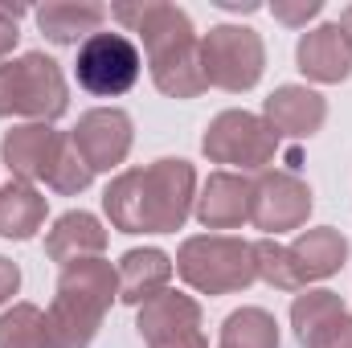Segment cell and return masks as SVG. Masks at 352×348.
<instances>
[{"instance_id":"6da1fadb","label":"cell","mask_w":352,"mask_h":348,"mask_svg":"<svg viewBox=\"0 0 352 348\" xmlns=\"http://www.w3.org/2000/svg\"><path fill=\"white\" fill-rule=\"evenodd\" d=\"M192 201L197 173L180 156H164L148 168H127L102 193V209L119 234H176L188 221Z\"/></svg>"},{"instance_id":"7a4b0ae2","label":"cell","mask_w":352,"mask_h":348,"mask_svg":"<svg viewBox=\"0 0 352 348\" xmlns=\"http://www.w3.org/2000/svg\"><path fill=\"white\" fill-rule=\"evenodd\" d=\"M111 17L131 33H140L152 83L168 98H197L201 90H209L201 70V37L184 8L168 0H140V4H115Z\"/></svg>"},{"instance_id":"3957f363","label":"cell","mask_w":352,"mask_h":348,"mask_svg":"<svg viewBox=\"0 0 352 348\" xmlns=\"http://www.w3.org/2000/svg\"><path fill=\"white\" fill-rule=\"evenodd\" d=\"M115 299H119V270L107 259L62 266L54 303L45 312V348H90Z\"/></svg>"},{"instance_id":"277c9868","label":"cell","mask_w":352,"mask_h":348,"mask_svg":"<svg viewBox=\"0 0 352 348\" xmlns=\"http://www.w3.org/2000/svg\"><path fill=\"white\" fill-rule=\"evenodd\" d=\"M176 274L201 291V295H234L246 291L254 270V242H242L234 234H197L184 238L176 250Z\"/></svg>"},{"instance_id":"5b68a950","label":"cell","mask_w":352,"mask_h":348,"mask_svg":"<svg viewBox=\"0 0 352 348\" xmlns=\"http://www.w3.org/2000/svg\"><path fill=\"white\" fill-rule=\"evenodd\" d=\"M70 107L66 74L45 54H21L0 66V119L54 123Z\"/></svg>"},{"instance_id":"8992f818","label":"cell","mask_w":352,"mask_h":348,"mask_svg":"<svg viewBox=\"0 0 352 348\" xmlns=\"http://www.w3.org/2000/svg\"><path fill=\"white\" fill-rule=\"evenodd\" d=\"M201 70L205 83L230 94L254 90L266 70V45L250 25H213L201 37Z\"/></svg>"},{"instance_id":"52a82bcc","label":"cell","mask_w":352,"mask_h":348,"mask_svg":"<svg viewBox=\"0 0 352 348\" xmlns=\"http://www.w3.org/2000/svg\"><path fill=\"white\" fill-rule=\"evenodd\" d=\"M201 152L209 156V164H230L242 173H266V164L278 152V135L254 111H221L205 127Z\"/></svg>"},{"instance_id":"ba28073f","label":"cell","mask_w":352,"mask_h":348,"mask_svg":"<svg viewBox=\"0 0 352 348\" xmlns=\"http://www.w3.org/2000/svg\"><path fill=\"white\" fill-rule=\"evenodd\" d=\"M78 87L98 94V98H119L140 83V70H144V58H140V45L127 37V33H94L78 45Z\"/></svg>"},{"instance_id":"9c48e42d","label":"cell","mask_w":352,"mask_h":348,"mask_svg":"<svg viewBox=\"0 0 352 348\" xmlns=\"http://www.w3.org/2000/svg\"><path fill=\"white\" fill-rule=\"evenodd\" d=\"M311 188L299 173H274L266 168L258 180H250V221L266 238H278L287 230H303L311 217Z\"/></svg>"},{"instance_id":"30bf717a","label":"cell","mask_w":352,"mask_h":348,"mask_svg":"<svg viewBox=\"0 0 352 348\" xmlns=\"http://www.w3.org/2000/svg\"><path fill=\"white\" fill-rule=\"evenodd\" d=\"M74 148L82 152V160L90 164V173H111L127 160L131 152V115L119 107H94L78 119V127L70 131Z\"/></svg>"},{"instance_id":"8fae6325","label":"cell","mask_w":352,"mask_h":348,"mask_svg":"<svg viewBox=\"0 0 352 348\" xmlns=\"http://www.w3.org/2000/svg\"><path fill=\"white\" fill-rule=\"evenodd\" d=\"M62 135L66 131H54L50 123H21V127L4 131L0 156H4L12 180H29V184L33 180H50L58 148H62Z\"/></svg>"},{"instance_id":"7c38bea8","label":"cell","mask_w":352,"mask_h":348,"mask_svg":"<svg viewBox=\"0 0 352 348\" xmlns=\"http://www.w3.org/2000/svg\"><path fill=\"white\" fill-rule=\"evenodd\" d=\"M192 209L205 230H238L242 221H250V180L242 173H226V168L209 173Z\"/></svg>"},{"instance_id":"4fadbf2b","label":"cell","mask_w":352,"mask_h":348,"mask_svg":"<svg viewBox=\"0 0 352 348\" xmlns=\"http://www.w3.org/2000/svg\"><path fill=\"white\" fill-rule=\"evenodd\" d=\"M263 119L270 123L274 135H291V140H307L324 127L328 119V98L307 87H278L263 102Z\"/></svg>"},{"instance_id":"5bb4252c","label":"cell","mask_w":352,"mask_h":348,"mask_svg":"<svg viewBox=\"0 0 352 348\" xmlns=\"http://www.w3.org/2000/svg\"><path fill=\"white\" fill-rule=\"evenodd\" d=\"M295 62L299 70L311 78V83H344L352 74V54H349V41L340 33V25H316L311 33L299 37V50H295Z\"/></svg>"},{"instance_id":"9a60e30c","label":"cell","mask_w":352,"mask_h":348,"mask_svg":"<svg viewBox=\"0 0 352 348\" xmlns=\"http://www.w3.org/2000/svg\"><path fill=\"white\" fill-rule=\"evenodd\" d=\"M107 250V230L102 221L87 209H70L54 221V230L45 234V254L58 266H74L87 259H102Z\"/></svg>"},{"instance_id":"2e32d148","label":"cell","mask_w":352,"mask_h":348,"mask_svg":"<svg viewBox=\"0 0 352 348\" xmlns=\"http://www.w3.org/2000/svg\"><path fill=\"white\" fill-rule=\"evenodd\" d=\"M33 17H37V29L45 33V41L78 45L94 33H102V21L111 17V8L94 4V0H50V4L33 8Z\"/></svg>"},{"instance_id":"e0dca14e","label":"cell","mask_w":352,"mask_h":348,"mask_svg":"<svg viewBox=\"0 0 352 348\" xmlns=\"http://www.w3.org/2000/svg\"><path fill=\"white\" fill-rule=\"evenodd\" d=\"M291 262H295V274L299 283H316V279H328L336 274L344 262H349V238L336 230V226H316V230H303L291 246Z\"/></svg>"},{"instance_id":"ac0fdd59","label":"cell","mask_w":352,"mask_h":348,"mask_svg":"<svg viewBox=\"0 0 352 348\" xmlns=\"http://www.w3.org/2000/svg\"><path fill=\"white\" fill-rule=\"evenodd\" d=\"M201 328V303L192 295H180V291H160L152 295L140 316H135V332L156 345V340H168V336H180V332H197Z\"/></svg>"},{"instance_id":"d6986e66","label":"cell","mask_w":352,"mask_h":348,"mask_svg":"<svg viewBox=\"0 0 352 348\" xmlns=\"http://www.w3.org/2000/svg\"><path fill=\"white\" fill-rule=\"evenodd\" d=\"M115 270H119V299L131 303V307H144L152 295L168 291L173 259L156 246H144V250H127Z\"/></svg>"},{"instance_id":"ffe728a7","label":"cell","mask_w":352,"mask_h":348,"mask_svg":"<svg viewBox=\"0 0 352 348\" xmlns=\"http://www.w3.org/2000/svg\"><path fill=\"white\" fill-rule=\"evenodd\" d=\"M45 226V193H37L29 180H8L0 188V238L29 242Z\"/></svg>"},{"instance_id":"44dd1931","label":"cell","mask_w":352,"mask_h":348,"mask_svg":"<svg viewBox=\"0 0 352 348\" xmlns=\"http://www.w3.org/2000/svg\"><path fill=\"white\" fill-rule=\"evenodd\" d=\"M344 312H349V307H344V299H340L336 291L316 287V291L295 295V303H291V328H295L299 345H307V340H316L332 320H340Z\"/></svg>"},{"instance_id":"7402d4cb","label":"cell","mask_w":352,"mask_h":348,"mask_svg":"<svg viewBox=\"0 0 352 348\" xmlns=\"http://www.w3.org/2000/svg\"><path fill=\"white\" fill-rule=\"evenodd\" d=\"M221 348H278V324L263 307H242L226 316L221 324Z\"/></svg>"},{"instance_id":"603a6c76","label":"cell","mask_w":352,"mask_h":348,"mask_svg":"<svg viewBox=\"0 0 352 348\" xmlns=\"http://www.w3.org/2000/svg\"><path fill=\"white\" fill-rule=\"evenodd\" d=\"M0 348H45V312L37 303H12L0 316Z\"/></svg>"},{"instance_id":"cb8c5ba5","label":"cell","mask_w":352,"mask_h":348,"mask_svg":"<svg viewBox=\"0 0 352 348\" xmlns=\"http://www.w3.org/2000/svg\"><path fill=\"white\" fill-rule=\"evenodd\" d=\"M254 270L258 279L270 283L274 291H299V274H295V262H291V250L278 242V238H263L254 242Z\"/></svg>"},{"instance_id":"d4e9b609","label":"cell","mask_w":352,"mask_h":348,"mask_svg":"<svg viewBox=\"0 0 352 348\" xmlns=\"http://www.w3.org/2000/svg\"><path fill=\"white\" fill-rule=\"evenodd\" d=\"M94 173H90V164L82 160V152L74 148V140H70V131L62 135V148H58V160H54V173H50V188L54 193H62V197H78L82 188H87Z\"/></svg>"},{"instance_id":"484cf974","label":"cell","mask_w":352,"mask_h":348,"mask_svg":"<svg viewBox=\"0 0 352 348\" xmlns=\"http://www.w3.org/2000/svg\"><path fill=\"white\" fill-rule=\"evenodd\" d=\"M320 0H274L270 4V12H274V21H283V25H291V29H299V25H307L311 17H320Z\"/></svg>"},{"instance_id":"4316f807","label":"cell","mask_w":352,"mask_h":348,"mask_svg":"<svg viewBox=\"0 0 352 348\" xmlns=\"http://www.w3.org/2000/svg\"><path fill=\"white\" fill-rule=\"evenodd\" d=\"M25 12H29L25 4H0V66L8 62V54H12V50H16V41H21L16 21H21Z\"/></svg>"},{"instance_id":"83f0119b","label":"cell","mask_w":352,"mask_h":348,"mask_svg":"<svg viewBox=\"0 0 352 348\" xmlns=\"http://www.w3.org/2000/svg\"><path fill=\"white\" fill-rule=\"evenodd\" d=\"M303 348H352V316L344 312L340 320H332L316 340H307Z\"/></svg>"},{"instance_id":"f1b7e54d","label":"cell","mask_w":352,"mask_h":348,"mask_svg":"<svg viewBox=\"0 0 352 348\" xmlns=\"http://www.w3.org/2000/svg\"><path fill=\"white\" fill-rule=\"evenodd\" d=\"M16 291H21V266H16L12 259H4V254H0V307H4Z\"/></svg>"},{"instance_id":"f546056e","label":"cell","mask_w":352,"mask_h":348,"mask_svg":"<svg viewBox=\"0 0 352 348\" xmlns=\"http://www.w3.org/2000/svg\"><path fill=\"white\" fill-rule=\"evenodd\" d=\"M148 348H209V340L197 328V332H180V336H168V340H156V345H148Z\"/></svg>"},{"instance_id":"4dcf8cb0","label":"cell","mask_w":352,"mask_h":348,"mask_svg":"<svg viewBox=\"0 0 352 348\" xmlns=\"http://www.w3.org/2000/svg\"><path fill=\"white\" fill-rule=\"evenodd\" d=\"M336 25H340V33H344V41H349V54H352V4L340 12V21H336Z\"/></svg>"}]
</instances>
